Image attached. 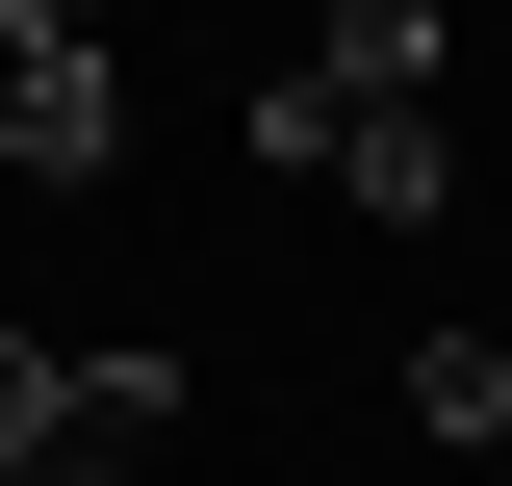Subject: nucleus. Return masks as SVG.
<instances>
[{"label": "nucleus", "instance_id": "f03ea898", "mask_svg": "<svg viewBox=\"0 0 512 486\" xmlns=\"http://www.w3.org/2000/svg\"><path fill=\"white\" fill-rule=\"evenodd\" d=\"M384 410L436 435V461H512V333H410V384Z\"/></svg>", "mask_w": 512, "mask_h": 486}, {"label": "nucleus", "instance_id": "20e7f679", "mask_svg": "<svg viewBox=\"0 0 512 486\" xmlns=\"http://www.w3.org/2000/svg\"><path fill=\"white\" fill-rule=\"evenodd\" d=\"M0 154H26V180H103V154H128V77L103 52H77V77H0Z\"/></svg>", "mask_w": 512, "mask_h": 486}, {"label": "nucleus", "instance_id": "f257e3e1", "mask_svg": "<svg viewBox=\"0 0 512 486\" xmlns=\"http://www.w3.org/2000/svg\"><path fill=\"white\" fill-rule=\"evenodd\" d=\"M333 180L359 231H461V103H333Z\"/></svg>", "mask_w": 512, "mask_h": 486}, {"label": "nucleus", "instance_id": "39448f33", "mask_svg": "<svg viewBox=\"0 0 512 486\" xmlns=\"http://www.w3.org/2000/svg\"><path fill=\"white\" fill-rule=\"evenodd\" d=\"M154 435H180V359H154V333H128V359H77V486H128Z\"/></svg>", "mask_w": 512, "mask_h": 486}, {"label": "nucleus", "instance_id": "6e6552de", "mask_svg": "<svg viewBox=\"0 0 512 486\" xmlns=\"http://www.w3.org/2000/svg\"><path fill=\"white\" fill-rule=\"evenodd\" d=\"M26 486H52V461H26Z\"/></svg>", "mask_w": 512, "mask_h": 486}, {"label": "nucleus", "instance_id": "7ed1b4c3", "mask_svg": "<svg viewBox=\"0 0 512 486\" xmlns=\"http://www.w3.org/2000/svg\"><path fill=\"white\" fill-rule=\"evenodd\" d=\"M308 77L333 103H436V0H308Z\"/></svg>", "mask_w": 512, "mask_h": 486}, {"label": "nucleus", "instance_id": "0eeeda50", "mask_svg": "<svg viewBox=\"0 0 512 486\" xmlns=\"http://www.w3.org/2000/svg\"><path fill=\"white\" fill-rule=\"evenodd\" d=\"M103 52V0H0V77H77Z\"/></svg>", "mask_w": 512, "mask_h": 486}, {"label": "nucleus", "instance_id": "423d86ee", "mask_svg": "<svg viewBox=\"0 0 512 486\" xmlns=\"http://www.w3.org/2000/svg\"><path fill=\"white\" fill-rule=\"evenodd\" d=\"M26 461L77 486V359H52V333H0V486H26Z\"/></svg>", "mask_w": 512, "mask_h": 486}, {"label": "nucleus", "instance_id": "1a4fd4ad", "mask_svg": "<svg viewBox=\"0 0 512 486\" xmlns=\"http://www.w3.org/2000/svg\"><path fill=\"white\" fill-rule=\"evenodd\" d=\"M487 486H512V461H487Z\"/></svg>", "mask_w": 512, "mask_h": 486}]
</instances>
